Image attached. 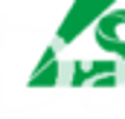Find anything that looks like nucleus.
Instances as JSON below:
<instances>
[]
</instances>
